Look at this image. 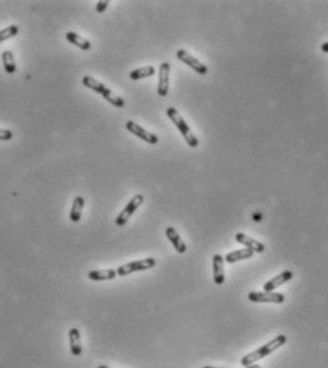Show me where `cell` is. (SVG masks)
<instances>
[{
    "label": "cell",
    "instance_id": "obj_12",
    "mask_svg": "<svg viewBox=\"0 0 328 368\" xmlns=\"http://www.w3.org/2000/svg\"><path fill=\"white\" fill-rule=\"evenodd\" d=\"M166 236L167 238L170 240V243L173 244V247L176 248V251L180 253V254H184L186 251H187V245L184 244V241H183V238L180 237L177 231H176V228H173V227H167L166 228Z\"/></svg>",
    "mask_w": 328,
    "mask_h": 368
},
{
    "label": "cell",
    "instance_id": "obj_6",
    "mask_svg": "<svg viewBox=\"0 0 328 368\" xmlns=\"http://www.w3.org/2000/svg\"><path fill=\"white\" fill-rule=\"evenodd\" d=\"M176 56H177L178 60H181L184 65H187L190 66L193 70H196V73L198 75H207V72H208V69L204 63H201L200 60H197L196 57L191 56L188 52L186 50H183V49H180L177 50V53H176Z\"/></svg>",
    "mask_w": 328,
    "mask_h": 368
},
{
    "label": "cell",
    "instance_id": "obj_23",
    "mask_svg": "<svg viewBox=\"0 0 328 368\" xmlns=\"http://www.w3.org/2000/svg\"><path fill=\"white\" fill-rule=\"evenodd\" d=\"M110 5V2H107V0H102V2H97V5H96V12H99V13H103L104 10L107 9V6Z\"/></svg>",
    "mask_w": 328,
    "mask_h": 368
},
{
    "label": "cell",
    "instance_id": "obj_2",
    "mask_svg": "<svg viewBox=\"0 0 328 368\" xmlns=\"http://www.w3.org/2000/svg\"><path fill=\"white\" fill-rule=\"evenodd\" d=\"M83 85H85L87 89H90V90H93L96 93H99L100 96H103L104 99H106L110 104H113L114 107H119V109L124 107V100H123L120 96L114 95L110 89H107L103 83L97 82V80L93 79V77L85 76V77H83Z\"/></svg>",
    "mask_w": 328,
    "mask_h": 368
},
{
    "label": "cell",
    "instance_id": "obj_25",
    "mask_svg": "<svg viewBox=\"0 0 328 368\" xmlns=\"http://www.w3.org/2000/svg\"><path fill=\"white\" fill-rule=\"evenodd\" d=\"M244 368H261L258 364H253V365H247V367H244Z\"/></svg>",
    "mask_w": 328,
    "mask_h": 368
},
{
    "label": "cell",
    "instance_id": "obj_13",
    "mask_svg": "<svg viewBox=\"0 0 328 368\" xmlns=\"http://www.w3.org/2000/svg\"><path fill=\"white\" fill-rule=\"evenodd\" d=\"M292 271H284L281 273L280 275H277V277H274L271 278L270 281H267V283L264 284V290L265 291H272V290H275L277 287H280L284 283H287V281H290L291 278H292Z\"/></svg>",
    "mask_w": 328,
    "mask_h": 368
},
{
    "label": "cell",
    "instance_id": "obj_15",
    "mask_svg": "<svg viewBox=\"0 0 328 368\" xmlns=\"http://www.w3.org/2000/svg\"><path fill=\"white\" fill-rule=\"evenodd\" d=\"M116 275H117V271L107 268V270H93L87 274V278H90L92 281H107V280L116 278Z\"/></svg>",
    "mask_w": 328,
    "mask_h": 368
},
{
    "label": "cell",
    "instance_id": "obj_24",
    "mask_svg": "<svg viewBox=\"0 0 328 368\" xmlns=\"http://www.w3.org/2000/svg\"><path fill=\"white\" fill-rule=\"evenodd\" d=\"M321 50H322L324 53H328V42L327 43H324V45L321 46Z\"/></svg>",
    "mask_w": 328,
    "mask_h": 368
},
{
    "label": "cell",
    "instance_id": "obj_7",
    "mask_svg": "<svg viewBox=\"0 0 328 368\" xmlns=\"http://www.w3.org/2000/svg\"><path fill=\"white\" fill-rule=\"evenodd\" d=\"M248 300L253 302H275V304H281L285 301V297L281 293H274V291H262V293H254L248 294Z\"/></svg>",
    "mask_w": 328,
    "mask_h": 368
},
{
    "label": "cell",
    "instance_id": "obj_21",
    "mask_svg": "<svg viewBox=\"0 0 328 368\" xmlns=\"http://www.w3.org/2000/svg\"><path fill=\"white\" fill-rule=\"evenodd\" d=\"M18 33H19V26H16V25H12L9 28H5L3 30H0V43L8 40V39L15 38Z\"/></svg>",
    "mask_w": 328,
    "mask_h": 368
},
{
    "label": "cell",
    "instance_id": "obj_19",
    "mask_svg": "<svg viewBox=\"0 0 328 368\" xmlns=\"http://www.w3.org/2000/svg\"><path fill=\"white\" fill-rule=\"evenodd\" d=\"M2 62H3V67L6 70V73L13 75L16 73V60H15V55L10 50H5L2 53Z\"/></svg>",
    "mask_w": 328,
    "mask_h": 368
},
{
    "label": "cell",
    "instance_id": "obj_20",
    "mask_svg": "<svg viewBox=\"0 0 328 368\" xmlns=\"http://www.w3.org/2000/svg\"><path fill=\"white\" fill-rule=\"evenodd\" d=\"M156 75V69L153 66H144L140 69H136L130 73L131 80H140L144 77H151V76Z\"/></svg>",
    "mask_w": 328,
    "mask_h": 368
},
{
    "label": "cell",
    "instance_id": "obj_11",
    "mask_svg": "<svg viewBox=\"0 0 328 368\" xmlns=\"http://www.w3.org/2000/svg\"><path fill=\"white\" fill-rule=\"evenodd\" d=\"M235 240L240 243V244H243L245 248H248V250H251L253 253H262L264 250H265V247L264 244H261L260 241H257V240H254L251 237L245 236L243 233H238V234H235Z\"/></svg>",
    "mask_w": 328,
    "mask_h": 368
},
{
    "label": "cell",
    "instance_id": "obj_27",
    "mask_svg": "<svg viewBox=\"0 0 328 368\" xmlns=\"http://www.w3.org/2000/svg\"><path fill=\"white\" fill-rule=\"evenodd\" d=\"M203 368H217V367H203Z\"/></svg>",
    "mask_w": 328,
    "mask_h": 368
},
{
    "label": "cell",
    "instance_id": "obj_8",
    "mask_svg": "<svg viewBox=\"0 0 328 368\" xmlns=\"http://www.w3.org/2000/svg\"><path fill=\"white\" fill-rule=\"evenodd\" d=\"M126 129L129 130L130 133H133L134 136H137V137H140L141 140H144V142H147L149 144H157L159 143V137L156 136V134H153V133L147 132V130H144L141 126H139L137 123L134 122H127L126 123Z\"/></svg>",
    "mask_w": 328,
    "mask_h": 368
},
{
    "label": "cell",
    "instance_id": "obj_22",
    "mask_svg": "<svg viewBox=\"0 0 328 368\" xmlns=\"http://www.w3.org/2000/svg\"><path fill=\"white\" fill-rule=\"evenodd\" d=\"M13 137V133L12 130H8V129H0V140H10Z\"/></svg>",
    "mask_w": 328,
    "mask_h": 368
},
{
    "label": "cell",
    "instance_id": "obj_3",
    "mask_svg": "<svg viewBox=\"0 0 328 368\" xmlns=\"http://www.w3.org/2000/svg\"><path fill=\"white\" fill-rule=\"evenodd\" d=\"M167 116H169L170 120L176 124L178 132L181 133V136L184 137V140L187 142L188 146H190V147H197V146H198L197 137L194 136V133L190 130L188 124L184 122V119L180 116V113H178L177 110H176L174 107H169V109H167Z\"/></svg>",
    "mask_w": 328,
    "mask_h": 368
},
{
    "label": "cell",
    "instance_id": "obj_18",
    "mask_svg": "<svg viewBox=\"0 0 328 368\" xmlns=\"http://www.w3.org/2000/svg\"><path fill=\"white\" fill-rule=\"evenodd\" d=\"M253 251L248 250V248H243V250H237V251H233V253H228L225 255L224 260L228 263V264H233V263H237L240 260H247V258H251L253 257Z\"/></svg>",
    "mask_w": 328,
    "mask_h": 368
},
{
    "label": "cell",
    "instance_id": "obj_4",
    "mask_svg": "<svg viewBox=\"0 0 328 368\" xmlns=\"http://www.w3.org/2000/svg\"><path fill=\"white\" fill-rule=\"evenodd\" d=\"M157 261L156 258H144V260H139V261H131V263H127V264L120 265L117 268V274L119 275H129L131 273H136V271H144V270H150L153 267H156Z\"/></svg>",
    "mask_w": 328,
    "mask_h": 368
},
{
    "label": "cell",
    "instance_id": "obj_17",
    "mask_svg": "<svg viewBox=\"0 0 328 368\" xmlns=\"http://www.w3.org/2000/svg\"><path fill=\"white\" fill-rule=\"evenodd\" d=\"M83 207H85V198L82 197V196H77L73 200V206H72V210H70V221H73V223H79L80 221Z\"/></svg>",
    "mask_w": 328,
    "mask_h": 368
},
{
    "label": "cell",
    "instance_id": "obj_5",
    "mask_svg": "<svg viewBox=\"0 0 328 368\" xmlns=\"http://www.w3.org/2000/svg\"><path fill=\"white\" fill-rule=\"evenodd\" d=\"M143 201H144V197H143L141 194H137V196H134V197L131 198L130 201H129V204L124 207V210H123L122 213L117 216V218H116V224L120 227L124 226V224L129 221V218L136 213V210L143 204Z\"/></svg>",
    "mask_w": 328,
    "mask_h": 368
},
{
    "label": "cell",
    "instance_id": "obj_26",
    "mask_svg": "<svg viewBox=\"0 0 328 368\" xmlns=\"http://www.w3.org/2000/svg\"><path fill=\"white\" fill-rule=\"evenodd\" d=\"M97 368H110V367H106V365H99Z\"/></svg>",
    "mask_w": 328,
    "mask_h": 368
},
{
    "label": "cell",
    "instance_id": "obj_9",
    "mask_svg": "<svg viewBox=\"0 0 328 368\" xmlns=\"http://www.w3.org/2000/svg\"><path fill=\"white\" fill-rule=\"evenodd\" d=\"M169 85H170V63L164 62L160 65L159 69V87L157 93L161 97H166L169 95Z\"/></svg>",
    "mask_w": 328,
    "mask_h": 368
},
{
    "label": "cell",
    "instance_id": "obj_1",
    "mask_svg": "<svg viewBox=\"0 0 328 368\" xmlns=\"http://www.w3.org/2000/svg\"><path fill=\"white\" fill-rule=\"evenodd\" d=\"M287 342V337L285 335H277L274 340H271L268 344H265V345H262L261 348L255 349L253 352H250V354H247L245 357L241 358V365L243 367H247V365H253L254 362H257L258 359L264 358L265 355H268V354H271L274 352L275 349H278L280 347H282L284 344Z\"/></svg>",
    "mask_w": 328,
    "mask_h": 368
},
{
    "label": "cell",
    "instance_id": "obj_16",
    "mask_svg": "<svg viewBox=\"0 0 328 368\" xmlns=\"http://www.w3.org/2000/svg\"><path fill=\"white\" fill-rule=\"evenodd\" d=\"M66 39H67L69 43L75 45V46L80 48L82 50H90V49H92V43H90L87 39L82 38L80 35L75 33V32H67V33H66Z\"/></svg>",
    "mask_w": 328,
    "mask_h": 368
},
{
    "label": "cell",
    "instance_id": "obj_10",
    "mask_svg": "<svg viewBox=\"0 0 328 368\" xmlns=\"http://www.w3.org/2000/svg\"><path fill=\"white\" fill-rule=\"evenodd\" d=\"M213 278L217 285H221L225 281L224 258L223 255L216 254L213 257Z\"/></svg>",
    "mask_w": 328,
    "mask_h": 368
},
{
    "label": "cell",
    "instance_id": "obj_14",
    "mask_svg": "<svg viewBox=\"0 0 328 368\" xmlns=\"http://www.w3.org/2000/svg\"><path fill=\"white\" fill-rule=\"evenodd\" d=\"M69 340H70V349L75 357L82 355V340H80V331L79 328H72L69 331Z\"/></svg>",
    "mask_w": 328,
    "mask_h": 368
}]
</instances>
